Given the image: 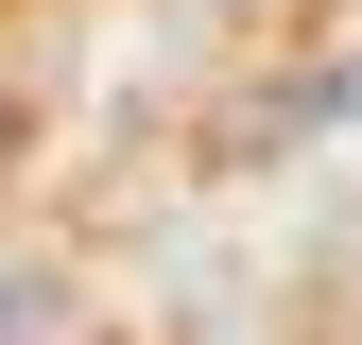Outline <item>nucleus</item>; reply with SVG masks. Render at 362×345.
Wrapping results in <instances>:
<instances>
[{"label": "nucleus", "instance_id": "obj_1", "mask_svg": "<svg viewBox=\"0 0 362 345\" xmlns=\"http://www.w3.org/2000/svg\"><path fill=\"white\" fill-rule=\"evenodd\" d=\"M52 328H69V293L35 276V259H0V345H52Z\"/></svg>", "mask_w": 362, "mask_h": 345}]
</instances>
